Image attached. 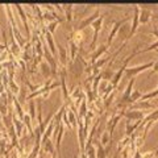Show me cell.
I'll return each mask as SVG.
<instances>
[{
    "label": "cell",
    "mask_w": 158,
    "mask_h": 158,
    "mask_svg": "<svg viewBox=\"0 0 158 158\" xmlns=\"http://www.w3.org/2000/svg\"><path fill=\"white\" fill-rule=\"evenodd\" d=\"M29 116H31L32 123H34V118H36V100H31L29 102Z\"/></svg>",
    "instance_id": "obj_20"
},
{
    "label": "cell",
    "mask_w": 158,
    "mask_h": 158,
    "mask_svg": "<svg viewBox=\"0 0 158 158\" xmlns=\"http://www.w3.org/2000/svg\"><path fill=\"white\" fill-rule=\"evenodd\" d=\"M41 144L44 145V152L45 153H52V158H56V149H54V144L50 141V138H48L46 141H42Z\"/></svg>",
    "instance_id": "obj_13"
},
{
    "label": "cell",
    "mask_w": 158,
    "mask_h": 158,
    "mask_svg": "<svg viewBox=\"0 0 158 158\" xmlns=\"http://www.w3.org/2000/svg\"><path fill=\"white\" fill-rule=\"evenodd\" d=\"M107 49H108V45L106 44V45H102V46H99V48H96L95 50L92 52V54H91V61H90V65H94L98 59H99V57L102 56V54H104L106 52H107Z\"/></svg>",
    "instance_id": "obj_10"
},
{
    "label": "cell",
    "mask_w": 158,
    "mask_h": 158,
    "mask_svg": "<svg viewBox=\"0 0 158 158\" xmlns=\"http://www.w3.org/2000/svg\"><path fill=\"white\" fill-rule=\"evenodd\" d=\"M58 136H57V138H56V142H54V146L57 148V150H58V153H59V149H61V141H62V137H63V135H65V125H63V123L61 121V124H59V127H58Z\"/></svg>",
    "instance_id": "obj_14"
},
{
    "label": "cell",
    "mask_w": 158,
    "mask_h": 158,
    "mask_svg": "<svg viewBox=\"0 0 158 158\" xmlns=\"http://www.w3.org/2000/svg\"><path fill=\"white\" fill-rule=\"evenodd\" d=\"M157 52H158V49H157Z\"/></svg>",
    "instance_id": "obj_27"
},
{
    "label": "cell",
    "mask_w": 158,
    "mask_h": 158,
    "mask_svg": "<svg viewBox=\"0 0 158 158\" xmlns=\"http://www.w3.org/2000/svg\"><path fill=\"white\" fill-rule=\"evenodd\" d=\"M44 34V37H45L46 40V42H48V48H49V50H50L52 53V56L56 58L58 57V52H57V45H56V42H54V40H53V34H50L48 31H45L42 33Z\"/></svg>",
    "instance_id": "obj_7"
},
{
    "label": "cell",
    "mask_w": 158,
    "mask_h": 158,
    "mask_svg": "<svg viewBox=\"0 0 158 158\" xmlns=\"http://www.w3.org/2000/svg\"><path fill=\"white\" fill-rule=\"evenodd\" d=\"M153 65H154V62H146L144 63V65H138V66H131V67H127V70H125V77L127 78H136L138 74H140L141 71H145L146 69H149V67H153Z\"/></svg>",
    "instance_id": "obj_1"
},
{
    "label": "cell",
    "mask_w": 158,
    "mask_h": 158,
    "mask_svg": "<svg viewBox=\"0 0 158 158\" xmlns=\"http://www.w3.org/2000/svg\"><path fill=\"white\" fill-rule=\"evenodd\" d=\"M65 8V15H66V21H67V29L70 32H73V28H71V23H73V9H74V4H65L63 6Z\"/></svg>",
    "instance_id": "obj_9"
},
{
    "label": "cell",
    "mask_w": 158,
    "mask_h": 158,
    "mask_svg": "<svg viewBox=\"0 0 158 158\" xmlns=\"http://www.w3.org/2000/svg\"><path fill=\"white\" fill-rule=\"evenodd\" d=\"M40 73H41V75L45 79H49L52 77V69L46 61H42L40 63Z\"/></svg>",
    "instance_id": "obj_12"
},
{
    "label": "cell",
    "mask_w": 158,
    "mask_h": 158,
    "mask_svg": "<svg viewBox=\"0 0 158 158\" xmlns=\"http://www.w3.org/2000/svg\"><path fill=\"white\" fill-rule=\"evenodd\" d=\"M16 9L19 11L20 17H21V20H23L24 28H25V31H27V40L29 41L31 37H32V33H31V28H29V23H28V19H27V12L24 11V8L21 7V4H16Z\"/></svg>",
    "instance_id": "obj_6"
},
{
    "label": "cell",
    "mask_w": 158,
    "mask_h": 158,
    "mask_svg": "<svg viewBox=\"0 0 158 158\" xmlns=\"http://www.w3.org/2000/svg\"><path fill=\"white\" fill-rule=\"evenodd\" d=\"M158 49V40L154 42V44H152V45L149 46V48H146V49H144V50H138V53L137 54H141V53H146V52H150V50H157Z\"/></svg>",
    "instance_id": "obj_23"
},
{
    "label": "cell",
    "mask_w": 158,
    "mask_h": 158,
    "mask_svg": "<svg viewBox=\"0 0 158 158\" xmlns=\"http://www.w3.org/2000/svg\"><path fill=\"white\" fill-rule=\"evenodd\" d=\"M152 16H153V19L157 20V21H158V15H152Z\"/></svg>",
    "instance_id": "obj_26"
},
{
    "label": "cell",
    "mask_w": 158,
    "mask_h": 158,
    "mask_svg": "<svg viewBox=\"0 0 158 158\" xmlns=\"http://www.w3.org/2000/svg\"><path fill=\"white\" fill-rule=\"evenodd\" d=\"M123 116H124L127 120L129 121H141L146 117L145 111H135V110H125L123 112Z\"/></svg>",
    "instance_id": "obj_5"
},
{
    "label": "cell",
    "mask_w": 158,
    "mask_h": 158,
    "mask_svg": "<svg viewBox=\"0 0 158 158\" xmlns=\"http://www.w3.org/2000/svg\"><path fill=\"white\" fill-rule=\"evenodd\" d=\"M92 144L96 146V158H107L106 150H104V146H103L100 142H99V141H94Z\"/></svg>",
    "instance_id": "obj_17"
},
{
    "label": "cell",
    "mask_w": 158,
    "mask_h": 158,
    "mask_svg": "<svg viewBox=\"0 0 158 158\" xmlns=\"http://www.w3.org/2000/svg\"><path fill=\"white\" fill-rule=\"evenodd\" d=\"M12 100H13V106H15V108H16V111H17V115H19V118L23 121V118H24V116H25V113H24V111H23V107H21V104H20V102H19V99L16 98V96H12Z\"/></svg>",
    "instance_id": "obj_16"
},
{
    "label": "cell",
    "mask_w": 158,
    "mask_h": 158,
    "mask_svg": "<svg viewBox=\"0 0 158 158\" xmlns=\"http://www.w3.org/2000/svg\"><path fill=\"white\" fill-rule=\"evenodd\" d=\"M152 17V11L148 8H141L140 7V23L141 24H146Z\"/></svg>",
    "instance_id": "obj_15"
},
{
    "label": "cell",
    "mask_w": 158,
    "mask_h": 158,
    "mask_svg": "<svg viewBox=\"0 0 158 158\" xmlns=\"http://www.w3.org/2000/svg\"><path fill=\"white\" fill-rule=\"evenodd\" d=\"M57 48H58V58H59V62H61L62 66L66 67L67 63H69V59H67V49L63 48L61 44H58Z\"/></svg>",
    "instance_id": "obj_11"
},
{
    "label": "cell",
    "mask_w": 158,
    "mask_h": 158,
    "mask_svg": "<svg viewBox=\"0 0 158 158\" xmlns=\"http://www.w3.org/2000/svg\"><path fill=\"white\" fill-rule=\"evenodd\" d=\"M115 95H116V91H113V92L111 94V95L108 96V98L106 99V100H104V108H106V110H107V108L111 106V103L113 102V98H115Z\"/></svg>",
    "instance_id": "obj_24"
},
{
    "label": "cell",
    "mask_w": 158,
    "mask_h": 158,
    "mask_svg": "<svg viewBox=\"0 0 158 158\" xmlns=\"http://www.w3.org/2000/svg\"><path fill=\"white\" fill-rule=\"evenodd\" d=\"M103 20H104V16H100L96 21H94L92 23V29H94V38H92V41L90 44V50H95L96 49V42H98V36H99V32H100V29L103 27Z\"/></svg>",
    "instance_id": "obj_4"
},
{
    "label": "cell",
    "mask_w": 158,
    "mask_h": 158,
    "mask_svg": "<svg viewBox=\"0 0 158 158\" xmlns=\"http://www.w3.org/2000/svg\"><path fill=\"white\" fill-rule=\"evenodd\" d=\"M129 142H131V137H125L124 140H121L120 142H118V145H117V152L120 153L123 149H124V146L129 145Z\"/></svg>",
    "instance_id": "obj_22"
},
{
    "label": "cell",
    "mask_w": 158,
    "mask_h": 158,
    "mask_svg": "<svg viewBox=\"0 0 158 158\" xmlns=\"http://www.w3.org/2000/svg\"><path fill=\"white\" fill-rule=\"evenodd\" d=\"M156 73H158V59L154 62V65H153V70L150 73V75H153V74H156Z\"/></svg>",
    "instance_id": "obj_25"
},
{
    "label": "cell",
    "mask_w": 158,
    "mask_h": 158,
    "mask_svg": "<svg viewBox=\"0 0 158 158\" xmlns=\"http://www.w3.org/2000/svg\"><path fill=\"white\" fill-rule=\"evenodd\" d=\"M158 96V87L156 88L153 92H148L145 95H142L140 100H149V99H153V98H157Z\"/></svg>",
    "instance_id": "obj_21"
},
{
    "label": "cell",
    "mask_w": 158,
    "mask_h": 158,
    "mask_svg": "<svg viewBox=\"0 0 158 158\" xmlns=\"http://www.w3.org/2000/svg\"><path fill=\"white\" fill-rule=\"evenodd\" d=\"M102 15H100V9L99 8H96V11L94 12L90 17H86V19H83L81 23L78 24V27H77V29H75V32H83L85 29L87 28V27H90V25H92V23L94 21H96V20L100 17Z\"/></svg>",
    "instance_id": "obj_2"
},
{
    "label": "cell",
    "mask_w": 158,
    "mask_h": 158,
    "mask_svg": "<svg viewBox=\"0 0 158 158\" xmlns=\"http://www.w3.org/2000/svg\"><path fill=\"white\" fill-rule=\"evenodd\" d=\"M154 106L152 104V103H149L148 100H140V102H136V103H133V104L129 106V108L128 110H142V111H146V110H150V108H153Z\"/></svg>",
    "instance_id": "obj_8"
},
{
    "label": "cell",
    "mask_w": 158,
    "mask_h": 158,
    "mask_svg": "<svg viewBox=\"0 0 158 158\" xmlns=\"http://www.w3.org/2000/svg\"><path fill=\"white\" fill-rule=\"evenodd\" d=\"M132 19V16H128L125 17V19H123V20H118V21H115L113 23V27H112V29L110 31V34H108V40H107V45L110 46L111 44H112V41H113V38L116 37V34L118 33V31H120V27L121 25H124V24L128 21V20H131Z\"/></svg>",
    "instance_id": "obj_3"
},
{
    "label": "cell",
    "mask_w": 158,
    "mask_h": 158,
    "mask_svg": "<svg viewBox=\"0 0 158 158\" xmlns=\"http://www.w3.org/2000/svg\"><path fill=\"white\" fill-rule=\"evenodd\" d=\"M141 96H142V94H141V91L140 90H133V92H132V95L129 96V99H128V104H133V103H136V102H138L141 99Z\"/></svg>",
    "instance_id": "obj_18"
},
{
    "label": "cell",
    "mask_w": 158,
    "mask_h": 158,
    "mask_svg": "<svg viewBox=\"0 0 158 158\" xmlns=\"http://www.w3.org/2000/svg\"><path fill=\"white\" fill-rule=\"evenodd\" d=\"M111 141H112V136L110 135V132L104 131V132H103V135H102V138H100V144L103 146H107Z\"/></svg>",
    "instance_id": "obj_19"
}]
</instances>
